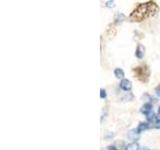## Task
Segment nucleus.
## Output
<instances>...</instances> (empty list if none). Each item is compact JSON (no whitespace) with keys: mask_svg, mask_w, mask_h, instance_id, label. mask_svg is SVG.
<instances>
[{"mask_svg":"<svg viewBox=\"0 0 160 150\" xmlns=\"http://www.w3.org/2000/svg\"><path fill=\"white\" fill-rule=\"evenodd\" d=\"M159 6L155 1H147L140 3L136 6L135 9L130 13L128 20L133 23H140L150 17H154L158 14Z\"/></svg>","mask_w":160,"mask_h":150,"instance_id":"1","label":"nucleus"},{"mask_svg":"<svg viewBox=\"0 0 160 150\" xmlns=\"http://www.w3.org/2000/svg\"><path fill=\"white\" fill-rule=\"evenodd\" d=\"M132 73L135 77V79L140 81L142 83H148L150 79V68L147 64H140L135 66L132 69Z\"/></svg>","mask_w":160,"mask_h":150,"instance_id":"2","label":"nucleus"},{"mask_svg":"<svg viewBox=\"0 0 160 150\" xmlns=\"http://www.w3.org/2000/svg\"><path fill=\"white\" fill-rule=\"evenodd\" d=\"M105 34H106V36L109 38V39H112V38H114L116 36L117 29H116V26L114 23H111L108 25L106 31H105Z\"/></svg>","mask_w":160,"mask_h":150,"instance_id":"3","label":"nucleus"},{"mask_svg":"<svg viewBox=\"0 0 160 150\" xmlns=\"http://www.w3.org/2000/svg\"><path fill=\"white\" fill-rule=\"evenodd\" d=\"M120 88L123 90V91L128 92L130 90L132 89V82L128 79H122L120 81V84H119Z\"/></svg>","mask_w":160,"mask_h":150,"instance_id":"4","label":"nucleus"},{"mask_svg":"<svg viewBox=\"0 0 160 150\" xmlns=\"http://www.w3.org/2000/svg\"><path fill=\"white\" fill-rule=\"evenodd\" d=\"M145 52H146V48L145 46L143 44H138L136 47V50H135V56L138 59H142L143 57L145 56Z\"/></svg>","mask_w":160,"mask_h":150,"instance_id":"5","label":"nucleus"},{"mask_svg":"<svg viewBox=\"0 0 160 150\" xmlns=\"http://www.w3.org/2000/svg\"><path fill=\"white\" fill-rule=\"evenodd\" d=\"M140 112L143 113V114H149L151 112H153V106L151 103H145L144 105H142L141 106V108H140Z\"/></svg>","mask_w":160,"mask_h":150,"instance_id":"6","label":"nucleus"},{"mask_svg":"<svg viewBox=\"0 0 160 150\" xmlns=\"http://www.w3.org/2000/svg\"><path fill=\"white\" fill-rule=\"evenodd\" d=\"M127 19L123 13H120V12H117V13L114 15V24H118V23H122L123 21H125Z\"/></svg>","mask_w":160,"mask_h":150,"instance_id":"7","label":"nucleus"},{"mask_svg":"<svg viewBox=\"0 0 160 150\" xmlns=\"http://www.w3.org/2000/svg\"><path fill=\"white\" fill-rule=\"evenodd\" d=\"M149 127H150V125H149L148 122H140L139 125H138V127L136 128V130H137L138 133L140 134L141 132H143L144 130H147Z\"/></svg>","mask_w":160,"mask_h":150,"instance_id":"8","label":"nucleus"},{"mask_svg":"<svg viewBox=\"0 0 160 150\" xmlns=\"http://www.w3.org/2000/svg\"><path fill=\"white\" fill-rule=\"evenodd\" d=\"M114 75L117 79H124V76H125V73L124 71L121 69V68H115L114 69Z\"/></svg>","mask_w":160,"mask_h":150,"instance_id":"9","label":"nucleus"},{"mask_svg":"<svg viewBox=\"0 0 160 150\" xmlns=\"http://www.w3.org/2000/svg\"><path fill=\"white\" fill-rule=\"evenodd\" d=\"M140 147L136 142L129 143L127 145H125V150H139Z\"/></svg>","mask_w":160,"mask_h":150,"instance_id":"10","label":"nucleus"},{"mask_svg":"<svg viewBox=\"0 0 160 150\" xmlns=\"http://www.w3.org/2000/svg\"><path fill=\"white\" fill-rule=\"evenodd\" d=\"M107 150H121L120 142H115V143H113L111 145H108Z\"/></svg>","mask_w":160,"mask_h":150,"instance_id":"11","label":"nucleus"},{"mask_svg":"<svg viewBox=\"0 0 160 150\" xmlns=\"http://www.w3.org/2000/svg\"><path fill=\"white\" fill-rule=\"evenodd\" d=\"M138 135H139V133H138L136 129H133V130H131L130 132H128V137H129V138L133 139V140H136Z\"/></svg>","mask_w":160,"mask_h":150,"instance_id":"12","label":"nucleus"},{"mask_svg":"<svg viewBox=\"0 0 160 150\" xmlns=\"http://www.w3.org/2000/svg\"><path fill=\"white\" fill-rule=\"evenodd\" d=\"M104 5L108 7V8H113L115 7V2L114 1H111V0H109V1H105L104 2Z\"/></svg>","mask_w":160,"mask_h":150,"instance_id":"13","label":"nucleus"},{"mask_svg":"<svg viewBox=\"0 0 160 150\" xmlns=\"http://www.w3.org/2000/svg\"><path fill=\"white\" fill-rule=\"evenodd\" d=\"M106 96H107L106 91H105L103 88H101L100 89V98L101 99H104V98H106Z\"/></svg>","mask_w":160,"mask_h":150,"instance_id":"14","label":"nucleus"},{"mask_svg":"<svg viewBox=\"0 0 160 150\" xmlns=\"http://www.w3.org/2000/svg\"><path fill=\"white\" fill-rule=\"evenodd\" d=\"M155 92H156V94L158 96H160V84L158 85V86L155 88Z\"/></svg>","mask_w":160,"mask_h":150,"instance_id":"15","label":"nucleus"},{"mask_svg":"<svg viewBox=\"0 0 160 150\" xmlns=\"http://www.w3.org/2000/svg\"><path fill=\"white\" fill-rule=\"evenodd\" d=\"M154 127H155V128H158V129H160V121H156V123H155Z\"/></svg>","mask_w":160,"mask_h":150,"instance_id":"16","label":"nucleus"},{"mask_svg":"<svg viewBox=\"0 0 160 150\" xmlns=\"http://www.w3.org/2000/svg\"><path fill=\"white\" fill-rule=\"evenodd\" d=\"M156 120H157V121H160V113H158L156 115Z\"/></svg>","mask_w":160,"mask_h":150,"instance_id":"17","label":"nucleus"},{"mask_svg":"<svg viewBox=\"0 0 160 150\" xmlns=\"http://www.w3.org/2000/svg\"><path fill=\"white\" fill-rule=\"evenodd\" d=\"M158 112L160 113V106H159V109H158Z\"/></svg>","mask_w":160,"mask_h":150,"instance_id":"18","label":"nucleus"},{"mask_svg":"<svg viewBox=\"0 0 160 150\" xmlns=\"http://www.w3.org/2000/svg\"><path fill=\"white\" fill-rule=\"evenodd\" d=\"M144 150H150V149H144Z\"/></svg>","mask_w":160,"mask_h":150,"instance_id":"19","label":"nucleus"}]
</instances>
